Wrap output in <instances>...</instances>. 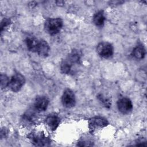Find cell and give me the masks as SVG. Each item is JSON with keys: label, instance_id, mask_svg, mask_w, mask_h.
Segmentation results:
<instances>
[{"label": "cell", "instance_id": "obj_1", "mask_svg": "<svg viewBox=\"0 0 147 147\" xmlns=\"http://www.w3.org/2000/svg\"><path fill=\"white\" fill-rule=\"evenodd\" d=\"M63 25V20L60 18H49L45 21L44 28L47 33L50 35H55L61 30Z\"/></svg>", "mask_w": 147, "mask_h": 147}, {"label": "cell", "instance_id": "obj_2", "mask_svg": "<svg viewBox=\"0 0 147 147\" xmlns=\"http://www.w3.org/2000/svg\"><path fill=\"white\" fill-rule=\"evenodd\" d=\"M28 138L32 143L36 146H48L50 144L49 138L41 132L31 133L28 136Z\"/></svg>", "mask_w": 147, "mask_h": 147}, {"label": "cell", "instance_id": "obj_3", "mask_svg": "<svg viewBox=\"0 0 147 147\" xmlns=\"http://www.w3.org/2000/svg\"><path fill=\"white\" fill-rule=\"evenodd\" d=\"M25 83V77L20 73L14 74L10 79L8 85L9 88L13 92L20 91Z\"/></svg>", "mask_w": 147, "mask_h": 147}, {"label": "cell", "instance_id": "obj_4", "mask_svg": "<svg viewBox=\"0 0 147 147\" xmlns=\"http://www.w3.org/2000/svg\"><path fill=\"white\" fill-rule=\"evenodd\" d=\"M96 51L99 55L105 59L111 57L114 53L113 45L107 42L99 43L97 46Z\"/></svg>", "mask_w": 147, "mask_h": 147}, {"label": "cell", "instance_id": "obj_5", "mask_svg": "<svg viewBox=\"0 0 147 147\" xmlns=\"http://www.w3.org/2000/svg\"><path fill=\"white\" fill-rule=\"evenodd\" d=\"M61 102L63 105L67 108H71L75 106V96L71 90L67 88L64 90L61 96Z\"/></svg>", "mask_w": 147, "mask_h": 147}, {"label": "cell", "instance_id": "obj_6", "mask_svg": "<svg viewBox=\"0 0 147 147\" xmlns=\"http://www.w3.org/2000/svg\"><path fill=\"white\" fill-rule=\"evenodd\" d=\"M118 110L122 114H128L133 109V104L130 99L122 98L117 102Z\"/></svg>", "mask_w": 147, "mask_h": 147}, {"label": "cell", "instance_id": "obj_7", "mask_svg": "<svg viewBox=\"0 0 147 147\" xmlns=\"http://www.w3.org/2000/svg\"><path fill=\"white\" fill-rule=\"evenodd\" d=\"M109 122L106 119L101 117H95L90 119L88 121L89 127L91 130H94L98 127L106 126Z\"/></svg>", "mask_w": 147, "mask_h": 147}, {"label": "cell", "instance_id": "obj_8", "mask_svg": "<svg viewBox=\"0 0 147 147\" xmlns=\"http://www.w3.org/2000/svg\"><path fill=\"white\" fill-rule=\"evenodd\" d=\"M49 100L48 99L44 96H39L36 98L34 106L36 110L38 112L45 111L48 106Z\"/></svg>", "mask_w": 147, "mask_h": 147}, {"label": "cell", "instance_id": "obj_9", "mask_svg": "<svg viewBox=\"0 0 147 147\" xmlns=\"http://www.w3.org/2000/svg\"><path fill=\"white\" fill-rule=\"evenodd\" d=\"M45 122L47 125L51 130H55L58 127L60 124V119L57 114L52 113L47 116Z\"/></svg>", "mask_w": 147, "mask_h": 147}, {"label": "cell", "instance_id": "obj_10", "mask_svg": "<svg viewBox=\"0 0 147 147\" xmlns=\"http://www.w3.org/2000/svg\"><path fill=\"white\" fill-rule=\"evenodd\" d=\"M50 51V48L48 42L44 40H39L36 53L41 56H47Z\"/></svg>", "mask_w": 147, "mask_h": 147}, {"label": "cell", "instance_id": "obj_11", "mask_svg": "<svg viewBox=\"0 0 147 147\" xmlns=\"http://www.w3.org/2000/svg\"><path fill=\"white\" fill-rule=\"evenodd\" d=\"M38 42L39 40L34 37H29L26 39L25 41L28 49L29 51L33 52H36Z\"/></svg>", "mask_w": 147, "mask_h": 147}, {"label": "cell", "instance_id": "obj_12", "mask_svg": "<svg viewBox=\"0 0 147 147\" xmlns=\"http://www.w3.org/2000/svg\"><path fill=\"white\" fill-rule=\"evenodd\" d=\"M145 55V49L142 45H138L132 51V56L137 60L142 59Z\"/></svg>", "mask_w": 147, "mask_h": 147}, {"label": "cell", "instance_id": "obj_13", "mask_svg": "<svg viewBox=\"0 0 147 147\" xmlns=\"http://www.w3.org/2000/svg\"><path fill=\"white\" fill-rule=\"evenodd\" d=\"M105 21V16L103 11L96 12L93 17V21L96 26H101L104 24Z\"/></svg>", "mask_w": 147, "mask_h": 147}, {"label": "cell", "instance_id": "obj_14", "mask_svg": "<svg viewBox=\"0 0 147 147\" xmlns=\"http://www.w3.org/2000/svg\"><path fill=\"white\" fill-rule=\"evenodd\" d=\"M9 81L10 80L9 79V78L6 75H1V86L2 88H6L7 86H8Z\"/></svg>", "mask_w": 147, "mask_h": 147}, {"label": "cell", "instance_id": "obj_15", "mask_svg": "<svg viewBox=\"0 0 147 147\" xmlns=\"http://www.w3.org/2000/svg\"><path fill=\"white\" fill-rule=\"evenodd\" d=\"M98 98L99 99V100L102 101V102L105 105V106H110V102L107 99L103 97L102 95H99V96H98Z\"/></svg>", "mask_w": 147, "mask_h": 147}, {"label": "cell", "instance_id": "obj_16", "mask_svg": "<svg viewBox=\"0 0 147 147\" xmlns=\"http://www.w3.org/2000/svg\"><path fill=\"white\" fill-rule=\"evenodd\" d=\"M10 24V20L8 19L5 18L1 22V31L2 30L3 28L7 26L9 24Z\"/></svg>", "mask_w": 147, "mask_h": 147}]
</instances>
